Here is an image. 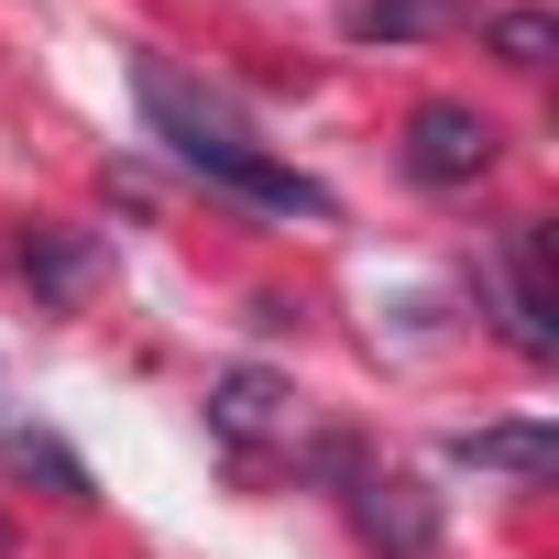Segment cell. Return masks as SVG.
<instances>
[{
    "label": "cell",
    "instance_id": "obj_1",
    "mask_svg": "<svg viewBox=\"0 0 559 559\" xmlns=\"http://www.w3.org/2000/svg\"><path fill=\"white\" fill-rule=\"evenodd\" d=\"M132 99H143L154 143H165L187 176H209L219 198H241V209H274V219H330V187H319V176H297V165H274V154L241 132V110H230V99H209L187 67H165V56H132Z\"/></svg>",
    "mask_w": 559,
    "mask_h": 559
},
{
    "label": "cell",
    "instance_id": "obj_2",
    "mask_svg": "<svg viewBox=\"0 0 559 559\" xmlns=\"http://www.w3.org/2000/svg\"><path fill=\"white\" fill-rule=\"evenodd\" d=\"M330 472L352 483V526H362V548H384V559H428L439 548V493L417 483V472H362L352 450H330Z\"/></svg>",
    "mask_w": 559,
    "mask_h": 559
},
{
    "label": "cell",
    "instance_id": "obj_3",
    "mask_svg": "<svg viewBox=\"0 0 559 559\" xmlns=\"http://www.w3.org/2000/svg\"><path fill=\"white\" fill-rule=\"evenodd\" d=\"M493 154H504V132H493L472 99L406 110V176H417V187H472V176H493Z\"/></svg>",
    "mask_w": 559,
    "mask_h": 559
},
{
    "label": "cell",
    "instance_id": "obj_4",
    "mask_svg": "<svg viewBox=\"0 0 559 559\" xmlns=\"http://www.w3.org/2000/svg\"><path fill=\"white\" fill-rule=\"evenodd\" d=\"M209 428L230 439V450H286V439H308V417H297V384L286 373H219L209 384Z\"/></svg>",
    "mask_w": 559,
    "mask_h": 559
},
{
    "label": "cell",
    "instance_id": "obj_5",
    "mask_svg": "<svg viewBox=\"0 0 559 559\" xmlns=\"http://www.w3.org/2000/svg\"><path fill=\"white\" fill-rule=\"evenodd\" d=\"M461 23H472V0H352V45H428Z\"/></svg>",
    "mask_w": 559,
    "mask_h": 559
},
{
    "label": "cell",
    "instance_id": "obj_6",
    "mask_svg": "<svg viewBox=\"0 0 559 559\" xmlns=\"http://www.w3.org/2000/svg\"><path fill=\"white\" fill-rule=\"evenodd\" d=\"M504 263H515V341H526V352H548V341H559V330H548V230H537V219H515Z\"/></svg>",
    "mask_w": 559,
    "mask_h": 559
},
{
    "label": "cell",
    "instance_id": "obj_7",
    "mask_svg": "<svg viewBox=\"0 0 559 559\" xmlns=\"http://www.w3.org/2000/svg\"><path fill=\"white\" fill-rule=\"evenodd\" d=\"M450 461H472V472H548L559 439H548V428H461Z\"/></svg>",
    "mask_w": 559,
    "mask_h": 559
},
{
    "label": "cell",
    "instance_id": "obj_8",
    "mask_svg": "<svg viewBox=\"0 0 559 559\" xmlns=\"http://www.w3.org/2000/svg\"><path fill=\"white\" fill-rule=\"evenodd\" d=\"M483 45H493L504 67H548V56H559V23L537 12V0H515V12H493V23H483Z\"/></svg>",
    "mask_w": 559,
    "mask_h": 559
},
{
    "label": "cell",
    "instance_id": "obj_9",
    "mask_svg": "<svg viewBox=\"0 0 559 559\" xmlns=\"http://www.w3.org/2000/svg\"><path fill=\"white\" fill-rule=\"evenodd\" d=\"M23 274L56 286V297H78V286H88V252H78V241H23Z\"/></svg>",
    "mask_w": 559,
    "mask_h": 559
},
{
    "label": "cell",
    "instance_id": "obj_10",
    "mask_svg": "<svg viewBox=\"0 0 559 559\" xmlns=\"http://www.w3.org/2000/svg\"><path fill=\"white\" fill-rule=\"evenodd\" d=\"M0 450H12V461H23V472H45V483H56V493H67V504H88V472H78V461H67V450H56V439H0Z\"/></svg>",
    "mask_w": 559,
    "mask_h": 559
},
{
    "label": "cell",
    "instance_id": "obj_11",
    "mask_svg": "<svg viewBox=\"0 0 559 559\" xmlns=\"http://www.w3.org/2000/svg\"><path fill=\"white\" fill-rule=\"evenodd\" d=\"M0 559H12V526H0Z\"/></svg>",
    "mask_w": 559,
    "mask_h": 559
}]
</instances>
